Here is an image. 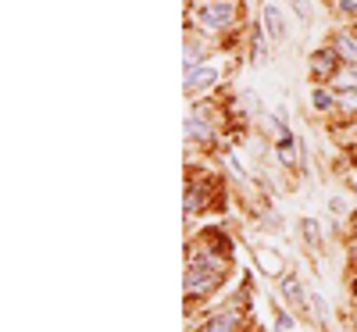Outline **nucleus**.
Masks as SVG:
<instances>
[{
  "label": "nucleus",
  "instance_id": "nucleus-15",
  "mask_svg": "<svg viewBox=\"0 0 357 332\" xmlns=\"http://www.w3.org/2000/svg\"><path fill=\"white\" fill-rule=\"evenodd\" d=\"M333 11L347 22H357V0H333Z\"/></svg>",
  "mask_w": 357,
  "mask_h": 332
},
{
  "label": "nucleus",
  "instance_id": "nucleus-10",
  "mask_svg": "<svg viewBox=\"0 0 357 332\" xmlns=\"http://www.w3.org/2000/svg\"><path fill=\"white\" fill-rule=\"evenodd\" d=\"M247 315V311H243ZM243 315L240 311H218V315H211V318H207L204 322V329L200 332H240V325H243Z\"/></svg>",
  "mask_w": 357,
  "mask_h": 332
},
{
  "label": "nucleus",
  "instance_id": "nucleus-1",
  "mask_svg": "<svg viewBox=\"0 0 357 332\" xmlns=\"http://www.w3.org/2000/svg\"><path fill=\"white\" fill-rule=\"evenodd\" d=\"M240 15H243L240 0H193L186 18H190V29H197L207 40H215V47H218L222 36L240 29Z\"/></svg>",
  "mask_w": 357,
  "mask_h": 332
},
{
  "label": "nucleus",
  "instance_id": "nucleus-19",
  "mask_svg": "<svg viewBox=\"0 0 357 332\" xmlns=\"http://www.w3.org/2000/svg\"><path fill=\"white\" fill-rule=\"evenodd\" d=\"M240 104H243L250 114H257V111H261V104H257V97H254V93H243V97H240Z\"/></svg>",
  "mask_w": 357,
  "mask_h": 332
},
{
  "label": "nucleus",
  "instance_id": "nucleus-9",
  "mask_svg": "<svg viewBox=\"0 0 357 332\" xmlns=\"http://www.w3.org/2000/svg\"><path fill=\"white\" fill-rule=\"evenodd\" d=\"M325 43H333V50L343 57V65H357V33L354 29H336Z\"/></svg>",
  "mask_w": 357,
  "mask_h": 332
},
{
  "label": "nucleus",
  "instance_id": "nucleus-5",
  "mask_svg": "<svg viewBox=\"0 0 357 332\" xmlns=\"http://www.w3.org/2000/svg\"><path fill=\"white\" fill-rule=\"evenodd\" d=\"M343 68V57L333 50V43H325V47H318L311 57H307V75H311V82H333V75Z\"/></svg>",
  "mask_w": 357,
  "mask_h": 332
},
{
  "label": "nucleus",
  "instance_id": "nucleus-11",
  "mask_svg": "<svg viewBox=\"0 0 357 332\" xmlns=\"http://www.w3.org/2000/svg\"><path fill=\"white\" fill-rule=\"evenodd\" d=\"M311 107L318 114H336V89L329 82H314L311 86Z\"/></svg>",
  "mask_w": 357,
  "mask_h": 332
},
{
  "label": "nucleus",
  "instance_id": "nucleus-12",
  "mask_svg": "<svg viewBox=\"0 0 357 332\" xmlns=\"http://www.w3.org/2000/svg\"><path fill=\"white\" fill-rule=\"evenodd\" d=\"M247 43H250V65H264V61H268V47H272V40L264 36L261 22H257V25H250Z\"/></svg>",
  "mask_w": 357,
  "mask_h": 332
},
{
  "label": "nucleus",
  "instance_id": "nucleus-2",
  "mask_svg": "<svg viewBox=\"0 0 357 332\" xmlns=\"http://www.w3.org/2000/svg\"><path fill=\"white\" fill-rule=\"evenodd\" d=\"M222 65H218V57L211 54L207 61H200L197 68H186V75H183V89H186V97H193V100H200L204 93H211V89L222 82Z\"/></svg>",
  "mask_w": 357,
  "mask_h": 332
},
{
  "label": "nucleus",
  "instance_id": "nucleus-4",
  "mask_svg": "<svg viewBox=\"0 0 357 332\" xmlns=\"http://www.w3.org/2000/svg\"><path fill=\"white\" fill-rule=\"evenodd\" d=\"M222 282H225V271H215V268H186V276H183V293H186V300L193 304V300L211 296Z\"/></svg>",
  "mask_w": 357,
  "mask_h": 332
},
{
  "label": "nucleus",
  "instance_id": "nucleus-6",
  "mask_svg": "<svg viewBox=\"0 0 357 332\" xmlns=\"http://www.w3.org/2000/svg\"><path fill=\"white\" fill-rule=\"evenodd\" d=\"M261 29H264V36L272 40V47H282L286 40H289V29H286V18H282V11H279V4L275 0H264L261 4Z\"/></svg>",
  "mask_w": 357,
  "mask_h": 332
},
{
  "label": "nucleus",
  "instance_id": "nucleus-17",
  "mask_svg": "<svg viewBox=\"0 0 357 332\" xmlns=\"http://www.w3.org/2000/svg\"><path fill=\"white\" fill-rule=\"evenodd\" d=\"M311 308H314L318 322H329V308H325V300H321V296H311Z\"/></svg>",
  "mask_w": 357,
  "mask_h": 332
},
{
  "label": "nucleus",
  "instance_id": "nucleus-21",
  "mask_svg": "<svg viewBox=\"0 0 357 332\" xmlns=\"http://www.w3.org/2000/svg\"><path fill=\"white\" fill-rule=\"evenodd\" d=\"M350 261H354V268H357V239L350 243Z\"/></svg>",
  "mask_w": 357,
  "mask_h": 332
},
{
  "label": "nucleus",
  "instance_id": "nucleus-7",
  "mask_svg": "<svg viewBox=\"0 0 357 332\" xmlns=\"http://www.w3.org/2000/svg\"><path fill=\"white\" fill-rule=\"evenodd\" d=\"M207 57H211V40L200 36L197 29H190L186 43H183V72H186V68H197L200 61H207Z\"/></svg>",
  "mask_w": 357,
  "mask_h": 332
},
{
  "label": "nucleus",
  "instance_id": "nucleus-14",
  "mask_svg": "<svg viewBox=\"0 0 357 332\" xmlns=\"http://www.w3.org/2000/svg\"><path fill=\"white\" fill-rule=\"evenodd\" d=\"M301 236L307 239V247H321V225L314 222V218H301Z\"/></svg>",
  "mask_w": 357,
  "mask_h": 332
},
{
  "label": "nucleus",
  "instance_id": "nucleus-20",
  "mask_svg": "<svg viewBox=\"0 0 357 332\" xmlns=\"http://www.w3.org/2000/svg\"><path fill=\"white\" fill-rule=\"evenodd\" d=\"M293 329V318L289 315H279V332H289Z\"/></svg>",
  "mask_w": 357,
  "mask_h": 332
},
{
  "label": "nucleus",
  "instance_id": "nucleus-13",
  "mask_svg": "<svg viewBox=\"0 0 357 332\" xmlns=\"http://www.w3.org/2000/svg\"><path fill=\"white\" fill-rule=\"evenodd\" d=\"M336 93H343V89H357V65H343L336 75H333V82H329Z\"/></svg>",
  "mask_w": 357,
  "mask_h": 332
},
{
  "label": "nucleus",
  "instance_id": "nucleus-16",
  "mask_svg": "<svg viewBox=\"0 0 357 332\" xmlns=\"http://www.w3.org/2000/svg\"><path fill=\"white\" fill-rule=\"evenodd\" d=\"M289 4H293V15L301 22H311V4H307V0H289Z\"/></svg>",
  "mask_w": 357,
  "mask_h": 332
},
{
  "label": "nucleus",
  "instance_id": "nucleus-18",
  "mask_svg": "<svg viewBox=\"0 0 357 332\" xmlns=\"http://www.w3.org/2000/svg\"><path fill=\"white\" fill-rule=\"evenodd\" d=\"M261 268L268 271V276H275V271H279V261H275V254H261Z\"/></svg>",
  "mask_w": 357,
  "mask_h": 332
},
{
  "label": "nucleus",
  "instance_id": "nucleus-3",
  "mask_svg": "<svg viewBox=\"0 0 357 332\" xmlns=\"http://www.w3.org/2000/svg\"><path fill=\"white\" fill-rule=\"evenodd\" d=\"M215 193H222V183L215 175H207V172H200V168H193V175H190V186H186V215H200V211H207L211 207V200H215Z\"/></svg>",
  "mask_w": 357,
  "mask_h": 332
},
{
  "label": "nucleus",
  "instance_id": "nucleus-8",
  "mask_svg": "<svg viewBox=\"0 0 357 332\" xmlns=\"http://www.w3.org/2000/svg\"><path fill=\"white\" fill-rule=\"evenodd\" d=\"M279 293H282L286 304L296 308V311H304V308L311 304V296H307V289H304V282H301V276H296V271H286V276H282Z\"/></svg>",
  "mask_w": 357,
  "mask_h": 332
}]
</instances>
